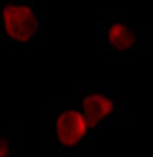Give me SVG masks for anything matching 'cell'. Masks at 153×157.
<instances>
[{"label":"cell","mask_w":153,"mask_h":157,"mask_svg":"<svg viewBox=\"0 0 153 157\" xmlns=\"http://www.w3.org/2000/svg\"><path fill=\"white\" fill-rule=\"evenodd\" d=\"M98 46L109 56L127 61L143 48H152L147 28L121 14H103L97 21Z\"/></svg>","instance_id":"3957f363"},{"label":"cell","mask_w":153,"mask_h":157,"mask_svg":"<svg viewBox=\"0 0 153 157\" xmlns=\"http://www.w3.org/2000/svg\"><path fill=\"white\" fill-rule=\"evenodd\" d=\"M52 113V148L57 157H80L84 150V125L72 98H57Z\"/></svg>","instance_id":"277c9868"},{"label":"cell","mask_w":153,"mask_h":157,"mask_svg":"<svg viewBox=\"0 0 153 157\" xmlns=\"http://www.w3.org/2000/svg\"><path fill=\"white\" fill-rule=\"evenodd\" d=\"M72 102L84 125V148L110 124L124 119V98L107 86H77Z\"/></svg>","instance_id":"7a4b0ae2"},{"label":"cell","mask_w":153,"mask_h":157,"mask_svg":"<svg viewBox=\"0 0 153 157\" xmlns=\"http://www.w3.org/2000/svg\"><path fill=\"white\" fill-rule=\"evenodd\" d=\"M46 21L42 0L0 2V43L6 48H32L42 41Z\"/></svg>","instance_id":"6da1fadb"},{"label":"cell","mask_w":153,"mask_h":157,"mask_svg":"<svg viewBox=\"0 0 153 157\" xmlns=\"http://www.w3.org/2000/svg\"><path fill=\"white\" fill-rule=\"evenodd\" d=\"M18 156V134L12 128H0V157Z\"/></svg>","instance_id":"5b68a950"}]
</instances>
